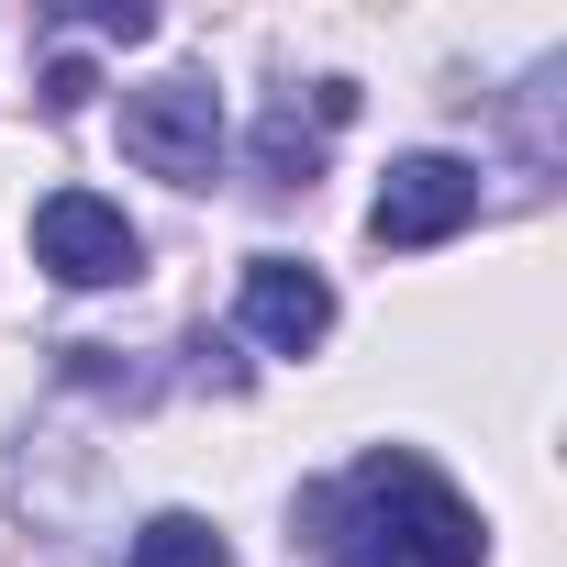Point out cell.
Masks as SVG:
<instances>
[{"instance_id":"cell-1","label":"cell","mask_w":567,"mask_h":567,"mask_svg":"<svg viewBox=\"0 0 567 567\" xmlns=\"http://www.w3.org/2000/svg\"><path fill=\"white\" fill-rule=\"evenodd\" d=\"M301 534H312L323 567H478V556H489L478 512H467L423 456H401V445L357 456V467L323 478V489H301Z\"/></svg>"},{"instance_id":"cell-2","label":"cell","mask_w":567,"mask_h":567,"mask_svg":"<svg viewBox=\"0 0 567 567\" xmlns=\"http://www.w3.org/2000/svg\"><path fill=\"white\" fill-rule=\"evenodd\" d=\"M123 156L167 189H212L223 167V90L212 79H156V90H123Z\"/></svg>"},{"instance_id":"cell-3","label":"cell","mask_w":567,"mask_h":567,"mask_svg":"<svg viewBox=\"0 0 567 567\" xmlns=\"http://www.w3.org/2000/svg\"><path fill=\"white\" fill-rule=\"evenodd\" d=\"M34 267L68 278V290H123V278L145 267V234L123 223V200H101V189H56V200L34 212Z\"/></svg>"},{"instance_id":"cell-4","label":"cell","mask_w":567,"mask_h":567,"mask_svg":"<svg viewBox=\"0 0 567 567\" xmlns=\"http://www.w3.org/2000/svg\"><path fill=\"white\" fill-rule=\"evenodd\" d=\"M467 223H478V167L467 156H401L379 178V200H368V234L390 256H423V245H445Z\"/></svg>"},{"instance_id":"cell-5","label":"cell","mask_w":567,"mask_h":567,"mask_svg":"<svg viewBox=\"0 0 567 567\" xmlns=\"http://www.w3.org/2000/svg\"><path fill=\"white\" fill-rule=\"evenodd\" d=\"M234 323H245L267 357H312V346L334 334V290H323V267H301V256H245Z\"/></svg>"},{"instance_id":"cell-6","label":"cell","mask_w":567,"mask_h":567,"mask_svg":"<svg viewBox=\"0 0 567 567\" xmlns=\"http://www.w3.org/2000/svg\"><path fill=\"white\" fill-rule=\"evenodd\" d=\"M334 123H357V90H346V79L312 90V123H301V90H290V101H267V123H256V178H267V189H312Z\"/></svg>"},{"instance_id":"cell-7","label":"cell","mask_w":567,"mask_h":567,"mask_svg":"<svg viewBox=\"0 0 567 567\" xmlns=\"http://www.w3.org/2000/svg\"><path fill=\"white\" fill-rule=\"evenodd\" d=\"M134 567H234V556H223V534H212L200 512H156V523L134 534Z\"/></svg>"},{"instance_id":"cell-8","label":"cell","mask_w":567,"mask_h":567,"mask_svg":"<svg viewBox=\"0 0 567 567\" xmlns=\"http://www.w3.org/2000/svg\"><path fill=\"white\" fill-rule=\"evenodd\" d=\"M79 23H90V34H123V45H145V34H156V12H134V0H90Z\"/></svg>"},{"instance_id":"cell-9","label":"cell","mask_w":567,"mask_h":567,"mask_svg":"<svg viewBox=\"0 0 567 567\" xmlns=\"http://www.w3.org/2000/svg\"><path fill=\"white\" fill-rule=\"evenodd\" d=\"M90 90H101V79H90V68H79V56H56V68H45V112H79V101H90Z\"/></svg>"}]
</instances>
